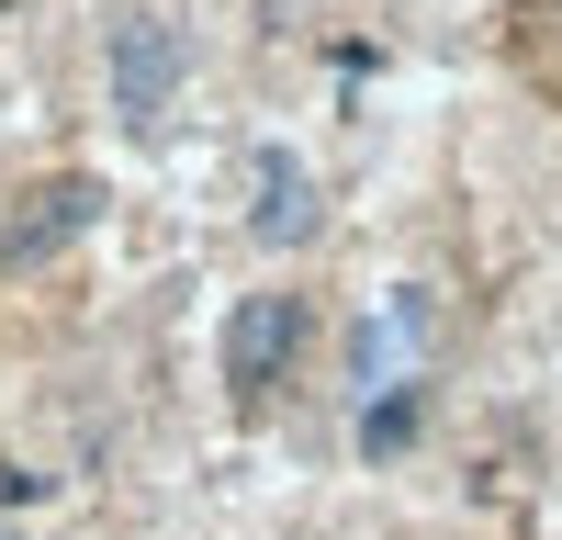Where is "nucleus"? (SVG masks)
<instances>
[{"instance_id": "obj_1", "label": "nucleus", "mask_w": 562, "mask_h": 540, "mask_svg": "<svg viewBox=\"0 0 562 540\" xmlns=\"http://www.w3.org/2000/svg\"><path fill=\"white\" fill-rule=\"evenodd\" d=\"M102 90L135 135H158L180 113V90H192V23L169 12V0H124L102 23Z\"/></svg>"}, {"instance_id": "obj_3", "label": "nucleus", "mask_w": 562, "mask_h": 540, "mask_svg": "<svg viewBox=\"0 0 562 540\" xmlns=\"http://www.w3.org/2000/svg\"><path fill=\"white\" fill-rule=\"evenodd\" d=\"M304 338H315L304 293H237V315H225V383H237V405H259V394L293 383Z\"/></svg>"}, {"instance_id": "obj_7", "label": "nucleus", "mask_w": 562, "mask_h": 540, "mask_svg": "<svg viewBox=\"0 0 562 540\" xmlns=\"http://www.w3.org/2000/svg\"><path fill=\"white\" fill-rule=\"evenodd\" d=\"M34 495H45V473H23V462L0 473V507H34Z\"/></svg>"}, {"instance_id": "obj_4", "label": "nucleus", "mask_w": 562, "mask_h": 540, "mask_svg": "<svg viewBox=\"0 0 562 540\" xmlns=\"http://www.w3.org/2000/svg\"><path fill=\"white\" fill-rule=\"evenodd\" d=\"M416 349H428V293H383L360 315V338H349V383L360 394H383V383H416Z\"/></svg>"}, {"instance_id": "obj_6", "label": "nucleus", "mask_w": 562, "mask_h": 540, "mask_svg": "<svg viewBox=\"0 0 562 540\" xmlns=\"http://www.w3.org/2000/svg\"><path fill=\"white\" fill-rule=\"evenodd\" d=\"M416 428H428V383H383V394H360V462H394Z\"/></svg>"}, {"instance_id": "obj_5", "label": "nucleus", "mask_w": 562, "mask_h": 540, "mask_svg": "<svg viewBox=\"0 0 562 540\" xmlns=\"http://www.w3.org/2000/svg\"><path fill=\"white\" fill-rule=\"evenodd\" d=\"M248 237L259 248H304L315 237V169L293 147H248Z\"/></svg>"}, {"instance_id": "obj_2", "label": "nucleus", "mask_w": 562, "mask_h": 540, "mask_svg": "<svg viewBox=\"0 0 562 540\" xmlns=\"http://www.w3.org/2000/svg\"><path fill=\"white\" fill-rule=\"evenodd\" d=\"M90 225H102V180L90 169H57V180H34V192L0 214V270L12 282H34V270H57Z\"/></svg>"}, {"instance_id": "obj_8", "label": "nucleus", "mask_w": 562, "mask_h": 540, "mask_svg": "<svg viewBox=\"0 0 562 540\" xmlns=\"http://www.w3.org/2000/svg\"><path fill=\"white\" fill-rule=\"evenodd\" d=\"M0 540H12V529H0Z\"/></svg>"}]
</instances>
